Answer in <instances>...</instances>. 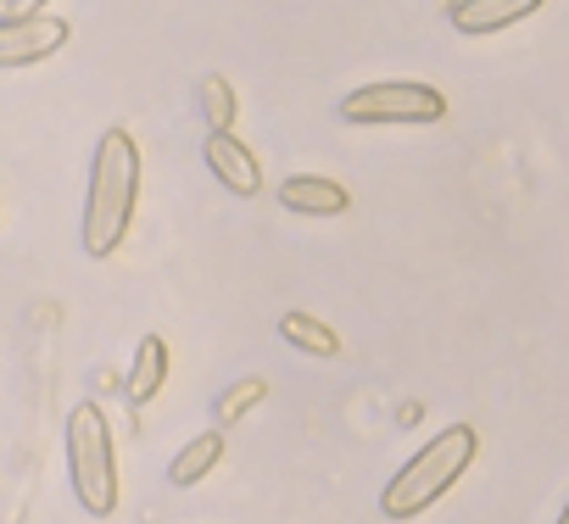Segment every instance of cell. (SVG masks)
I'll return each mask as SVG.
<instances>
[{
    "mask_svg": "<svg viewBox=\"0 0 569 524\" xmlns=\"http://www.w3.org/2000/svg\"><path fill=\"white\" fill-rule=\"evenodd\" d=\"M475 452H480V430H475V424H447V430H436V435L391 474V485L380 491V513H386V518H419V513H430V507L469 474Z\"/></svg>",
    "mask_w": 569,
    "mask_h": 524,
    "instance_id": "2",
    "label": "cell"
},
{
    "mask_svg": "<svg viewBox=\"0 0 569 524\" xmlns=\"http://www.w3.org/2000/svg\"><path fill=\"white\" fill-rule=\"evenodd\" d=\"M196 101H201V118H207V134H234V84L223 73H207L196 84Z\"/></svg>",
    "mask_w": 569,
    "mask_h": 524,
    "instance_id": "12",
    "label": "cell"
},
{
    "mask_svg": "<svg viewBox=\"0 0 569 524\" xmlns=\"http://www.w3.org/2000/svg\"><path fill=\"white\" fill-rule=\"evenodd\" d=\"M68 474H73V496L90 518L118 513V446H112V424L96 402H79L68 413Z\"/></svg>",
    "mask_w": 569,
    "mask_h": 524,
    "instance_id": "3",
    "label": "cell"
},
{
    "mask_svg": "<svg viewBox=\"0 0 569 524\" xmlns=\"http://www.w3.org/2000/svg\"><path fill=\"white\" fill-rule=\"evenodd\" d=\"M68 46V23L62 18H18L0 23V73L7 68H34L46 57H57Z\"/></svg>",
    "mask_w": 569,
    "mask_h": 524,
    "instance_id": "5",
    "label": "cell"
},
{
    "mask_svg": "<svg viewBox=\"0 0 569 524\" xmlns=\"http://www.w3.org/2000/svg\"><path fill=\"white\" fill-rule=\"evenodd\" d=\"M168 385V341L162 335H146L134 363H129V402H151L157 391Z\"/></svg>",
    "mask_w": 569,
    "mask_h": 524,
    "instance_id": "9",
    "label": "cell"
},
{
    "mask_svg": "<svg viewBox=\"0 0 569 524\" xmlns=\"http://www.w3.org/2000/svg\"><path fill=\"white\" fill-rule=\"evenodd\" d=\"M441 7H452V0H441Z\"/></svg>",
    "mask_w": 569,
    "mask_h": 524,
    "instance_id": "16",
    "label": "cell"
},
{
    "mask_svg": "<svg viewBox=\"0 0 569 524\" xmlns=\"http://www.w3.org/2000/svg\"><path fill=\"white\" fill-rule=\"evenodd\" d=\"M18 18H46V0H0V23H18Z\"/></svg>",
    "mask_w": 569,
    "mask_h": 524,
    "instance_id": "14",
    "label": "cell"
},
{
    "mask_svg": "<svg viewBox=\"0 0 569 524\" xmlns=\"http://www.w3.org/2000/svg\"><path fill=\"white\" fill-rule=\"evenodd\" d=\"M347 123H441L447 118V95L436 84H413V79H386V84H363L341 101Z\"/></svg>",
    "mask_w": 569,
    "mask_h": 524,
    "instance_id": "4",
    "label": "cell"
},
{
    "mask_svg": "<svg viewBox=\"0 0 569 524\" xmlns=\"http://www.w3.org/2000/svg\"><path fill=\"white\" fill-rule=\"evenodd\" d=\"M262 396H268V385H262V380H234V385L218 396V430L240 424V419H246V413H251Z\"/></svg>",
    "mask_w": 569,
    "mask_h": 524,
    "instance_id": "13",
    "label": "cell"
},
{
    "mask_svg": "<svg viewBox=\"0 0 569 524\" xmlns=\"http://www.w3.org/2000/svg\"><path fill=\"white\" fill-rule=\"evenodd\" d=\"M530 12H541V0H452L447 7L458 34H497V29L525 23Z\"/></svg>",
    "mask_w": 569,
    "mask_h": 524,
    "instance_id": "7",
    "label": "cell"
},
{
    "mask_svg": "<svg viewBox=\"0 0 569 524\" xmlns=\"http://www.w3.org/2000/svg\"><path fill=\"white\" fill-rule=\"evenodd\" d=\"M201 162L212 168V179H218L229 195H257V190H262V162H257L251 145L234 140V134H207Z\"/></svg>",
    "mask_w": 569,
    "mask_h": 524,
    "instance_id": "6",
    "label": "cell"
},
{
    "mask_svg": "<svg viewBox=\"0 0 569 524\" xmlns=\"http://www.w3.org/2000/svg\"><path fill=\"white\" fill-rule=\"evenodd\" d=\"M140 206V145L129 129H107L90 162V195H84V256H112L129 240Z\"/></svg>",
    "mask_w": 569,
    "mask_h": 524,
    "instance_id": "1",
    "label": "cell"
},
{
    "mask_svg": "<svg viewBox=\"0 0 569 524\" xmlns=\"http://www.w3.org/2000/svg\"><path fill=\"white\" fill-rule=\"evenodd\" d=\"M218 457H223V430H207V435H196V441H184V446L173 452L168 480H173V485H196V480H207V474L218 468Z\"/></svg>",
    "mask_w": 569,
    "mask_h": 524,
    "instance_id": "10",
    "label": "cell"
},
{
    "mask_svg": "<svg viewBox=\"0 0 569 524\" xmlns=\"http://www.w3.org/2000/svg\"><path fill=\"white\" fill-rule=\"evenodd\" d=\"M552 524H569V502H563V513H558V518H552Z\"/></svg>",
    "mask_w": 569,
    "mask_h": 524,
    "instance_id": "15",
    "label": "cell"
},
{
    "mask_svg": "<svg viewBox=\"0 0 569 524\" xmlns=\"http://www.w3.org/2000/svg\"><path fill=\"white\" fill-rule=\"evenodd\" d=\"M279 335L291 341L297 352H308V357H341V335L325 319H313V313H284L279 319Z\"/></svg>",
    "mask_w": 569,
    "mask_h": 524,
    "instance_id": "11",
    "label": "cell"
},
{
    "mask_svg": "<svg viewBox=\"0 0 569 524\" xmlns=\"http://www.w3.org/2000/svg\"><path fill=\"white\" fill-rule=\"evenodd\" d=\"M279 206H291L302 218H341L352 206V195H347V184H336L325 173H297L279 184Z\"/></svg>",
    "mask_w": 569,
    "mask_h": 524,
    "instance_id": "8",
    "label": "cell"
}]
</instances>
